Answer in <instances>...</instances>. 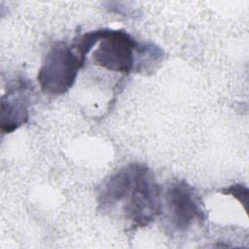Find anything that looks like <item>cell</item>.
Instances as JSON below:
<instances>
[{"label": "cell", "instance_id": "obj_1", "mask_svg": "<svg viewBox=\"0 0 249 249\" xmlns=\"http://www.w3.org/2000/svg\"><path fill=\"white\" fill-rule=\"evenodd\" d=\"M85 61L86 58L72 45L54 43L46 54L37 75L41 89L53 95L65 93L74 85Z\"/></svg>", "mask_w": 249, "mask_h": 249}, {"label": "cell", "instance_id": "obj_2", "mask_svg": "<svg viewBox=\"0 0 249 249\" xmlns=\"http://www.w3.org/2000/svg\"><path fill=\"white\" fill-rule=\"evenodd\" d=\"M121 202L124 218L133 229L152 223L161 212L160 188L148 166L137 177Z\"/></svg>", "mask_w": 249, "mask_h": 249}, {"label": "cell", "instance_id": "obj_3", "mask_svg": "<svg viewBox=\"0 0 249 249\" xmlns=\"http://www.w3.org/2000/svg\"><path fill=\"white\" fill-rule=\"evenodd\" d=\"M97 48L92 52L96 64L110 71L129 73L136 64L135 53L140 44L123 29L103 28Z\"/></svg>", "mask_w": 249, "mask_h": 249}, {"label": "cell", "instance_id": "obj_4", "mask_svg": "<svg viewBox=\"0 0 249 249\" xmlns=\"http://www.w3.org/2000/svg\"><path fill=\"white\" fill-rule=\"evenodd\" d=\"M163 199L168 223L174 231H187L194 223L206 219L198 195L184 180L172 182L167 187Z\"/></svg>", "mask_w": 249, "mask_h": 249}, {"label": "cell", "instance_id": "obj_5", "mask_svg": "<svg viewBox=\"0 0 249 249\" xmlns=\"http://www.w3.org/2000/svg\"><path fill=\"white\" fill-rule=\"evenodd\" d=\"M26 81L18 80L8 86L1 97L0 125L2 133H11L28 121L29 96Z\"/></svg>", "mask_w": 249, "mask_h": 249}, {"label": "cell", "instance_id": "obj_6", "mask_svg": "<svg viewBox=\"0 0 249 249\" xmlns=\"http://www.w3.org/2000/svg\"><path fill=\"white\" fill-rule=\"evenodd\" d=\"M145 167L143 163H129L111 175L98 195V204L101 209L108 210L120 203Z\"/></svg>", "mask_w": 249, "mask_h": 249}, {"label": "cell", "instance_id": "obj_7", "mask_svg": "<svg viewBox=\"0 0 249 249\" xmlns=\"http://www.w3.org/2000/svg\"><path fill=\"white\" fill-rule=\"evenodd\" d=\"M223 194L225 195H231L234 196L236 199H238L241 203L244 204V207L246 208L247 206V198H248V189L247 187L241 185V184H235L232 186H230L227 189H224L222 191Z\"/></svg>", "mask_w": 249, "mask_h": 249}]
</instances>
